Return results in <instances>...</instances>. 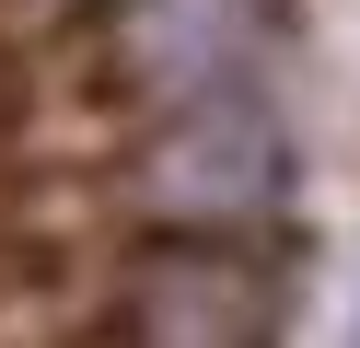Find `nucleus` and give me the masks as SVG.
<instances>
[{"label":"nucleus","mask_w":360,"mask_h":348,"mask_svg":"<svg viewBox=\"0 0 360 348\" xmlns=\"http://www.w3.org/2000/svg\"><path fill=\"white\" fill-rule=\"evenodd\" d=\"M82 58H94V93L174 116V105L256 82V12L244 0H105Z\"/></svg>","instance_id":"obj_1"},{"label":"nucleus","mask_w":360,"mask_h":348,"mask_svg":"<svg viewBox=\"0 0 360 348\" xmlns=\"http://www.w3.org/2000/svg\"><path fill=\"white\" fill-rule=\"evenodd\" d=\"M94 348H279V290L256 255L233 244H151L128 267L117 314L94 325Z\"/></svg>","instance_id":"obj_2"},{"label":"nucleus","mask_w":360,"mask_h":348,"mask_svg":"<svg viewBox=\"0 0 360 348\" xmlns=\"http://www.w3.org/2000/svg\"><path fill=\"white\" fill-rule=\"evenodd\" d=\"M140 186L174 209V221H244V209H267L290 186V139H279V116H267V93L233 82V93H210V105L151 116Z\"/></svg>","instance_id":"obj_3"},{"label":"nucleus","mask_w":360,"mask_h":348,"mask_svg":"<svg viewBox=\"0 0 360 348\" xmlns=\"http://www.w3.org/2000/svg\"><path fill=\"white\" fill-rule=\"evenodd\" d=\"M12 116H24V70L0 58V128H12Z\"/></svg>","instance_id":"obj_4"},{"label":"nucleus","mask_w":360,"mask_h":348,"mask_svg":"<svg viewBox=\"0 0 360 348\" xmlns=\"http://www.w3.org/2000/svg\"><path fill=\"white\" fill-rule=\"evenodd\" d=\"M349 348H360V314H349Z\"/></svg>","instance_id":"obj_5"}]
</instances>
